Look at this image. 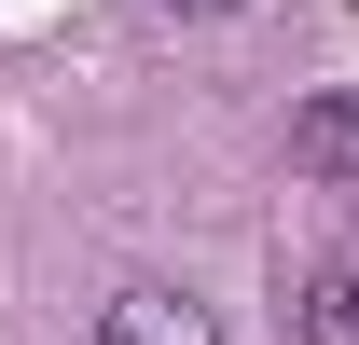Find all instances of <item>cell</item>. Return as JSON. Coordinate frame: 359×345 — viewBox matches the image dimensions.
<instances>
[{
    "label": "cell",
    "instance_id": "obj_1",
    "mask_svg": "<svg viewBox=\"0 0 359 345\" xmlns=\"http://www.w3.org/2000/svg\"><path fill=\"white\" fill-rule=\"evenodd\" d=\"M97 345H222V318L194 290H166V276H125V290L97 304Z\"/></svg>",
    "mask_w": 359,
    "mask_h": 345
},
{
    "label": "cell",
    "instance_id": "obj_2",
    "mask_svg": "<svg viewBox=\"0 0 359 345\" xmlns=\"http://www.w3.org/2000/svg\"><path fill=\"white\" fill-rule=\"evenodd\" d=\"M290 180L359 194V97H304V111H290Z\"/></svg>",
    "mask_w": 359,
    "mask_h": 345
},
{
    "label": "cell",
    "instance_id": "obj_3",
    "mask_svg": "<svg viewBox=\"0 0 359 345\" xmlns=\"http://www.w3.org/2000/svg\"><path fill=\"white\" fill-rule=\"evenodd\" d=\"M276 318H290V345H359V262H304Z\"/></svg>",
    "mask_w": 359,
    "mask_h": 345
},
{
    "label": "cell",
    "instance_id": "obj_4",
    "mask_svg": "<svg viewBox=\"0 0 359 345\" xmlns=\"http://www.w3.org/2000/svg\"><path fill=\"white\" fill-rule=\"evenodd\" d=\"M166 14H249V0H166Z\"/></svg>",
    "mask_w": 359,
    "mask_h": 345
}]
</instances>
